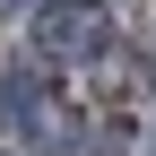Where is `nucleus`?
Returning a JSON list of instances; mask_svg holds the SVG:
<instances>
[{"instance_id":"1","label":"nucleus","mask_w":156,"mask_h":156,"mask_svg":"<svg viewBox=\"0 0 156 156\" xmlns=\"http://www.w3.org/2000/svg\"><path fill=\"white\" fill-rule=\"evenodd\" d=\"M35 44H44L52 61H87V52L104 44V9H95V0H44V9H35Z\"/></svg>"}]
</instances>
